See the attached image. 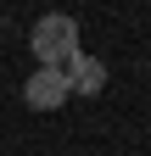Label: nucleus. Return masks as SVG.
<instances>
[{
  "mask_svg": "<svg viewBox=\"0 0 151 156\" xmlns=\"http://www.w3.org/2000/svg\"><path fill=\"white\" fill-rule=\"evenodd\" d=\"M28 50L39 56V67H67L73 56H79V23H73L67 11L39 17V23L28 28Z\"/></svg>",
  "mask_w": 151,
  "mask_h": 156,
  "instance_id": "f257e3e1",
  "label": "nucleus"
},
{
  "mask_svg": "<svg viewBox=\"0 0 151 156\" xmlns=\"http://www.w3.org/2000/svg\"><path fill=\"white\" fill-rule=\"evenodd\" d=\"M62 101H67V73L62 67H39L23 84V106H34V112H56Z\"/></svg>",
  "mask_w": 151,
  "mask_h": 156,
  "instance_id": "f03ea898",
  "label": "nucleus"
},
{
  "mask_svg": "<svg viewBox=\"0 0 151 156\" xmlns=\"http://www.w3.org/2000/svg\"><path fill=\"white\" fill-rule=\"evenodd\" d=\"M62 73H67V95H84V101H90V95L106 89V62H101V56H84L79 50Z\"/></svg>",
  "mask_w": 151,
  "mask_h": 156,
  "instance_id": "7ed1b4c3",
  "label": "nucleus"
}]
</instances>
